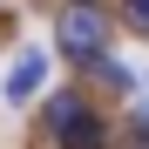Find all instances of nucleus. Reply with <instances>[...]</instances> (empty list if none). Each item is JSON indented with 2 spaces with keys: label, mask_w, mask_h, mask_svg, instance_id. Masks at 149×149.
Here are the masks:
<instances>
[{
  "label": "nucleus",
  "mask_w": 149,
  "mask_h": 149,
  "mask_svg": "<svg viewBox=\"0 0 149 149\" xmlns=\"http://www.w3.org/2000/svg\"><path fill=\"white\" fill-rule=\"evenodd\" d=\"M54 41H61V54L68 61H88V68H102L109 54V20H102V7H61V20H54Z\"/></svg>",
  "instance_id": "obj_1"
},
{
  "label": "nucleus",
  "mask_w": 149,
  "mask_h": 149,
  "mask_svg": "<svg viewBox=\"0 0 149 149\" xmlns=\"http://www.w3.org/2000/svg\"><path fill=\"white\" fill-rule=\"evenodd\" d=\"M41 74H47V54H41V47H27V54L7 68V88H0V95H7V102H34Z\"/></svg>",
  "instance_id": "obj_2"
},
{
  "label": "nucleus",
  "mask_w": 149,
  "mask_h": 149,
  "mask_svg": "<svg viewBox=\"0 0 149 149\" xmlns=\"http://www.w3.org/2000/svg\"><path fill=\"white\" fill-rule=\"evenodd\" d=\"M81 115H88V102H81V88H54V95H47V136H61V129H74Z\"/></svg>",
  "instance_id": "obj_3"
},
{
  "label": "nucleus",
  "mask_w": 149,
  "mask_h": 149,
  "mask_svg": "<svg viewBox=\"0 0 149 149\" xmlns=\"http://www.w3.org/2000/svg\"><path fill=\"white\" fill-rule=\"evenodd\" d=\"M54 149H109V129H102V115H81L74 129L54 136Z\"/></svg>",
  "instance_id": "obj_4"
},
{
  "label": "nucleus",
  "mask_w": 149,
  "mask_h": 149,
  "mask_svg": "<svg viewBox=\"0 0 149 149\" xmlns=\"http://www.w3.org/2000/svg\"><path fill=\"white\" fill-rule=\"evenodd\" d=\"M122 20H129L136 34H149V0H122Z\"/></svg>",
  "instance_id": "obj_5"
},
{
  "label": "nucleus",
  "mask_w": 149,
  "mask_h": 149,
  "mask_svg": "<svg viewBox=\"0 0 149 149\" xmlns=\"http://www.w3.org/2000/svg\"><path fill=\"white\" fill-rule=\"evenodd\" d=\"M136 136H142V142H149V109H142V115H136Z\"/></svg>",
  "instance_id": "obj_6"
},
{
  "label": "nucleus",
  "mask_w": 149,
  "mask_h": 149,
  "mask_svg": "<svg viewBox=\"0 0 149 149\" xmlns=\"http://www.w3.org/2000/svg\"><path fill=\"white\" fill-rule=\"evenodd\" d=\"M68 7H95V0H68Z\"/></svg>",
  "instance_id": "obj_7"
}]
</instances>
